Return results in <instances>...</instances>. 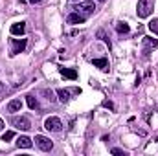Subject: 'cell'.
I'll list each match as a JSON object with an SVG mask.
<instances>
[{
	"mask_svg": "<svg viewBox=\"0 0 158 156\" xmlns=\"http://www.w3.org/2000/svg\"><path fill=\"white\" fill-rule=\"evenodd\" d=\"M136 11H138L140 18H147L151 15V11H153V0H138Z\"/></svg>",
	"mask_w": 158,
	"mask_h": 156,
	"instance_id": "1",
	"label": "cell"
},
{
	"mask_svg": "<svg viewBox=\"0 0 158 156\" xmlns=\"http://www.w3.org/2000/svg\"><path fill=\"white\" fill-rule=\"evenodd\" d=\"M44 129L46 130H50V132H61V129H63V123H61V119L55 116L48 117L46 121H44Z\"/></svg>",
	"mask_w": 158,
	"mask_h": 156,
	"instance_id": "2",
	"label": "cell"
},
{
	"mask_svg": "<svg viewBox=\"0 0 158 156\" xmlns=\"http://www.w3.org/2000/svg\"><path fill=\"white\" fill-rule=\"evenodd\" d=\"M35 143H37V147H39L40 151H44V153H50V151L53 149L52 140L46 138V136H42V134H37V136H35Z\"/></svg>",
	"mask_w": 158,
	"mask_h": 156,
	"instance_id": "3",
	"label": "cell"
},
{
	"mask_svg": "<svg viewBox=\"0 0 158 156\" xmlns=\"http://www.w3.org/2000/svg\"><path fill=\"white\" fill-rule=\"evenodd\" d=\"M11 125L15 129H20V130H30L31 129V123L26 116H19V117H11Z\"/></svg>",
	"mask_w": 158,
	"mask_h": 156,
	"instance_id": "4",
	"label": "cell"
},
{
	"mask_svg": "<svg viewBox=\"0 0 158 156\" xmlns=\"http://www.w3.org/2000/svg\"><path fill=\"white\" fill-rule=\"evenodd\" d=\"M24 48H26V39H13V51H11L13 55L24 51Z\"/></svg>",
	"mask_w": 158,
	"mask_h": 156,
	"instance_id": "5",
	"label": "cell"
},
{
	"mask_svg": "<svg viewBox=\"0 0 158 156\" xmlns=\"http://www.w3.org/2000/svg\"><path fill=\"white\" fill-rule=\"evenodd\" d=\"M24 31H26V22H17V24H13L11 26V33L13 35H24Z\"/></svg>",
	"mask_w": 158,
	"mask_h": 156,
	"instance_id": "6",
	"label": "cell"
},
{
	"mask_svg": "<svg viewBox=\"0 0 158 156\" xmlns=\"http://www.w3.org/2000/svg\"><path fill=\"white\" fill-rule=\"evenodd\" d=\"M77 9H83V11H86V13H94V11H96V4L90 2V0H85V2H81L77 6Z\"/></svg>",
	"mask_w": 158,
	"mask_h": 156,
	"instance_id": "7",
	"label": "cell"
},
{
	"mask_svg": "<svg viewBox=\"0 0 158 156\" xmlns=\"http://www.w3.org/2000/svg\"><path fill=\"white\" fill-rule=\"evenodd\" d=\"M22 109V101L20 99H13L7 103V112H19Z\"/></svg>",
	"mask_w": 158,
	"mask_h": 156,
	"instance_id": "8",
	"label": "cell"
},
{
	"mask_svg": "<svg viewBox=\"0 0 158 156\" xmlns=\"http://www.w3.org/2000/svg\"><path fill=\"white\" fill-rule=\"evenodd\" d=\"M66 20H68V24H83L85 22V17H81L79 13H70Z\"/></svg>",
	"mask_w": 158,
	"mask_h": 156,
	"instance_id": "9",
	"label": "cell"
},
{
	"mask_svg": "<svg viewBox=\"0 0 158 156\" xmlns=\"http://www.w3.org/2000/svg\"><path fill=\"white\" fill-rule=\"evenodd\" d=\"M17 145H19V147H22V149H30L33 143H31V140H30L28 136H20V138L17 140Z\"/></svg>",
	"mask_w": 158,
	"mask_h": 156,
	"instance_id": "10",
	"label": "cell"
},
{
	"mask_svg": "<svg viewBox=\"0 0 158 156\" xmlns=\"http://www.w3.org/2000/svg\"><path fill=\"white\" fill-rule=\"evenodd\" d=\"M61 74H63V77H66V79H77V72L72 70V68H61Z\"/></svg>",
	"mask_w": 158,
	"mask_h": 156,
	"instance_id": "11",
	"label": "cell"
},
{
	"mask_svg": "<svg viewBox=\"0 0 158 156\" xmlns=\"http://www.w3.org/2000/svg\"><path fill=\"white\" fill-rule=\"evenodd\" d=\"M94 66H98L101 70H109V61L107 59H94Z\"/></svg>",
	"mask_w": 158,
	"mask_h": 156,
	"instance_id": "12",
	"label": "cell"
},
{
	"mask_svg": "<svg viewBox=\"0 0 158 156\" xmlns=\"http://www.w3.org/2000/svg\"><path fill=\"white\" fill-rule=\"evenodd\" d=\"M57 96H59V99H61L63 103H66V101L70 99V90H64V88H61V90H57Z\"/></svg>",
	"mask_w": 158,
	"mask_h": 156,
	"instance_id": "13",
	"label": "cell"
},
{
	"mask_svg": "<svg viewBox=\"0 0 158 156\" xmlns=\"http://www.w3.org/2000/svg\"><path fill=\"white\" fill-rule=\"evenodd\" d=\"M26 101H28V107H30L31 110H37V109H39V101H37L33 96H26Z\"/></svg>",
	"mask_w": 158,
	"mask_h": 156,
	"instance_id": "14",
	"label": "cell"
},
{
	"mask_svg": "<svg viewBox=\"0 0 158 156\" xmlns=\"http://www.w3.org/2000/svg\"><path fill=\"white\" fill-rule=\"evenodd\" d=\"M143 44L147 48H158V40L153 39V37H143Z\"/></svg>",
	"mask_w": 158,
	"mask_h": 156,
	"instance_id": "15",
	"label": "cell"
},
{
	"mask_svg": "<svg viewBox=\"0 0 158 156\" xmlns=\"http://www.w3.org/2000/svg\"><path fill=\"white\" fill-rule=\"evenodd\" d=\"M116 31H118V33H129V31H131V28H129V24H127V22H119L118 26H116Z\"/></svg>",
	"mask_w": 158,
	"mask_h": 156,
	"instance_id": "16",
	"label": "cell"
},
{
	"mask_svg": "<svg viewBox=\"0 0 158 156\" xmlns=\"http://www.w3.org/2000/svg\"><path fill=\"white\" fill-rule=\"evenodd\" d=\"M149 30H151L155 35H158V18H153V20L149 22Z\"/></svg>",
	"mask_w": 158,
	"mask_h": 156,
	"instance_id": "17",
	"label": "cell"
},
{
	"mask_svg": "<svg viewBox=\"0 0 158 156\" xmlns=\"http://www.w3.org/2000/svg\"><path fill=\"white\" fill-rule=\"evenodd\" d=\"M13 138H15V132H13V130H7V132L2 134V142H9V140H13Z\"/></svg>",
	"mask_w": 158,
	"mask_h": 156,
	"instance_id": "18",
	"label": "cell"
},
{
	"mask_svg": "<svg viewBox=\"0 0 158 156\" xmlns=\"http://www.w3.org/2000/svg\"><path fill=\"white\" fill-rule=\"evenodd\" d=\"M98 37H99V39L103 40V42H107V44L110 46V40L107 39V35H105V31H103V30H99V31H98Z\"/></svg>",
	"mask_w": 158,
	"mask_h": 156,
	"instance_id": "19",
	"label": "cell"
},
{
	"mask_svg": "<svg viewBox=\"0 0 158 156\" xmlns=\"http://www.w3.org/2000/svg\"><path fill=\"white\" fill-rule=\"evenodd\" d=\"M42 94L46 96V99H48V101H55V97H53V92H52V90H42Z\"/></svg>",
	"mask_w": 158,
	"mask_h": 156,
	"instance_id": "20",
	"label": "cell"
},
{
	"mask_svg": "<svg viewBox=\"0 0 158 156\" xmlns=\"http://www.w3.org/2000/svg\"><path fill=\"white\" fill-rule=\"evenodd\" d=\"M110 153H112V154H119V156H127V153H125L123 149H118V147H114Z\"/></svg>",
	"mask_w": 158,
	"mask_h": 156,
	"instance_id": "21",
	"label": "cell"
},
{
	"mask_svg": "<svg viewBox=\"0 0 158 156\" xmlns=\"http://www.w3.org/2000/svg\"><path fill=\"white\" fill-rule=\"evenodd\" d=\"M103 107H105V109H114V105H112L110 101H103Z\"/></svg>",
	"mask_w": 158,
	"mask_h": 156,
	"instance_id": "22",
	"label": "cell"
},
{
	"mask_svg": "<svg viewBox=\"0 0 158 156\" xmlns=\"http://www.w3.org/2000/svg\"><path fill=\"white\" fill-rule=\"evenodd\" d=\"M4 90H6V84H2V83H0V92H4Z\"/></svg>",
	"mask_w": 158,
	"mask_h": 156,
	"instance_id": "23",
	"label": "cell"
},
{
	"mask_svg": "<svg viewBox=\"0 0 158 156\" xmlns=\"http://www.w3.org/2000/svg\"><path fill=\"white\" fill-rule=\"evenodd\" d=\"M2 129H4V121L0 119V130H2Z\"/></svg>",
	"mask_w": 158,
	"mask_h": 156,
	"instance_id": "24",
	"label": "cell"
},
{
	"mask_svg": "<svg viewBox=\"0 0 158 156\" xmlns=\"http://www.w3.org/2000/svg\"><path fill=\"white\" fill-rule=\"evenodd\" d=\"M30 2H31V4H37V2H40V0H30Z\"/></svg>",
	"mask_w": 158,
	"mask_h": 156,
	"instance_id": "25",
	"label": "cell"
},
{
	"mask_svg": "<svg viewBox=\"0 0 158 156\" xmlns=\"http://www.w3.org/2000/svg\"><path fill=\"white\" fill-rule=\"evenodd\" d=\"M99 2H103V0H99Z\"/></svg>",
	"mask_w": 158,
	"mask_h": 156,
	"instance_id": "26",
	"label": "cell"
}]
</instances>
